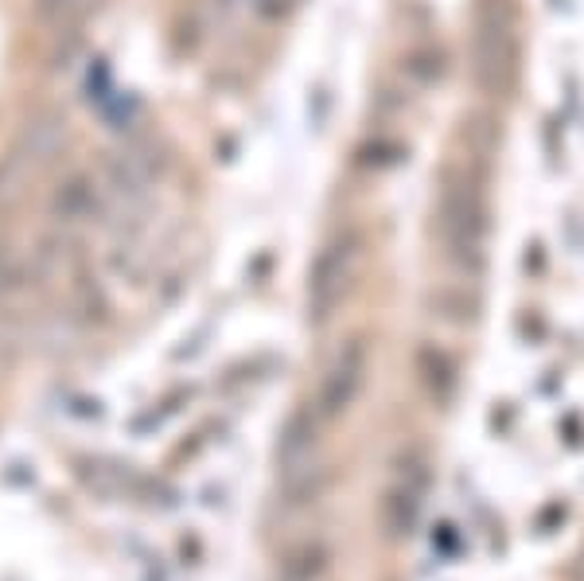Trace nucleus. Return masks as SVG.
Wrapping results in <instances>:
<instances>
[{
	"label": "nucleus",
	"mask_w": 584,
	"mask_h": 581,
	"mask_svg": "<svg viewBox=\"0 0 584 581\" xmlns=\"http://www.w3.org/2000/svg\"><path fill=\"white\" fill-rule=\"evenodd\" d=\"M102 0H40V20L51 32H71L78 28Z\"/></svg>",
	"instance_id": "obj_1"
}]
</instances>
